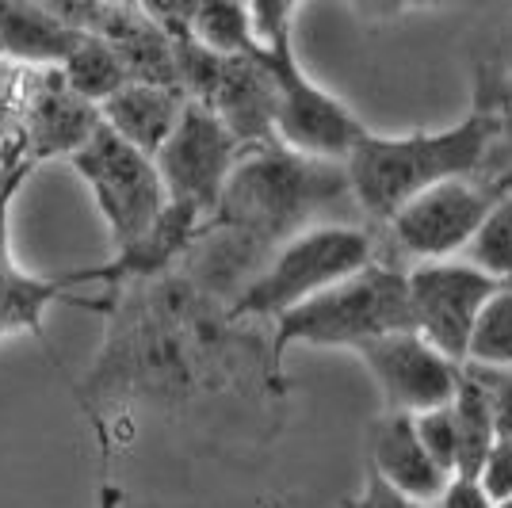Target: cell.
I'll list each match as a JSON object with an SVG mask.
<instances>
[{
	"mask_svg": "<svg viewBox=\"0 0 512 508\" xmlns=\"http://www.w3.org/2000/svg\"><path fill=\"white\" fill-rule=\"evenodd\" d=\"M467 363H486V367H512V279L497 287L490 306L482 310L478 329L470 337Z\"/></svg>",
	"mask_w": 512,
	"mask_h": 508,
	"instance_id": "19",
	"label": "cell"
},
{
	"mask_svg": "<svg viewBox=\"0 0 512 508\" xmlns=\"http://www.w3.org/2000/svg\"><path fill=\"white\" fill-rule=\"evenodd\" d=\"M432 508H497V501L474 474H455L444 486V493L432 501Z\"/></svg>",
	"mask_w": 512,
	"mask_h": 508,
	"instance_id": "26",
	"label": "cell"
},
{
	"mask_svg": "<svg viewBox=\"0 0 512 508\" xmlns=\"http://www.w3.org/2000/svg\"><path fill=\"white\" fill-rule=\"evenodd\" d=\"M505 279L490 276L467 256L451 260H425L409 268V306L413 329L444 348L451 360L467 363L470 337L478 329L482 310L490 306Z\"/></svg>",
	"mask_w": 512,
	"mask_h": 508,
	"instance_id": "8",
	"label": "cell"
},
{
	"mask_svg": "<svg viewBox=\"0 0 512 508\" xmlns=\"http://www.w3.org/2000/svg\"><path fill=\"white\" fill-rule=\"evenodd\" d=\"M188 35L199 46H207L214 54H226V58L260 50L249 0H199L192 23H188Z\"/></svg>",
	"mask_w": 512,
	"mask_h": 508,
	"instance_id": "17",
	"label": "cell"
},
{
	"mask_svg": "<svg viewBox=\"0 0 512 508\" xmlns=\"http://www.w3.org/2000/svg\"><path fill=\"white\" fill-rule=\"evenodd\" d=\"M509 73H512V54H509Z\"/></svg>",
	"mask_w": 512,
	"mask_h": 508,
	"instance_id": "34",
	"label": "cell"
},
{
	"mask_svg": "<svg viewBox=\"0 0 512 508\" xmlns=\"http://www.w3.org/2000/svg\"><path fill=\"white\" fill-rule=\"evenodd\" d=\"M100 123H104V111L88 104L85 96H77L58 65L31 69L16 153L27 165H43V161H58V157L69 161L100 130Z\"/></svg>",
	"mask_w": 512,
	"mask_h": 508,
	"instance_id": "12",
	"label": "cell"
},
{
	"mask_svg": "<svg viewBox=\"0 0 512 508\" xmlns=\"http://www.w3.org/2000/svg\"><path fill=\"white\" fill-rule=\"evenodd\" d=\"M302 0H249L256 20V35H260V46H272L291 39V23H295V12H299Z\"/></svg>",
	"mask_w": 512,
	"mask_h": 508,
	"instance_id": "23",
	"label": "cell"
},
{
	"mask_svg": "<svg viewBox=\"0 0 512 508\" xmlns=\"http://www.w3.org/2000/svg\"><path fill=\"white\" fill-rule=\"evenodd\" d=\"M31 4H39L46 12H54V16H62L65 23H73V27H81V31H96L100 20H104V8L100 0H31Z\"/></svg>",
	"mask_w": 512,
	"mask_h": 508,
	"instance_id": "28",
	"label": "cell"
},
{
	"mask_svg": "<svg viewBox=\"0 0 512 508\" xmlns=\"http://www.w3.org/2000/svg\"><path fill=\"white\" fill-rule=\"evenodd\" d=\"M497 508H512V501H497Z\"/></svg>",
	"mask_w": 512,
	"mask_h": 508,
	"instance_id": "33",
	"label": "cell"
},
{
	"mask_svg": "<svg viewBox=\"0 0 512 508\" xmlns=\"http://www.w3.org/2000/svg\"><path fill=\"white\" fill-rule=\"evenodd\" d=\"M371 470L421 501H436L451 482V474L432 459V451L421 440L417 421L394 409H386L371 428Z\"/></svg>",
	"mask_w": 512,
	"mask_h": 508,
	"instance_id": "14",
	"label": "cell"
},
{
	"mask_svg": "<svg viewBox=\"0 0 512 508\" xmlns=\"http://www.w3.org/2000/svg\"><path fill=\"white\" fill-rule=\"evenodd\" d=\"M92 287L119 291L111 260L92 264V268H77L69 276L27 272L12 253V203L0 211V340L16 337V333H31V337L46 340L43 318L50 306H81V310L107 314L111 298H88L85 291H92Z\"/></svg>",
	"mask_w": 512,
	"mask_h": 508,
	"instance_id": "10",
	"label": "cell"
},
{
	"mask_svg": "<svg viewBox=\"0 0 512 508\" xmlns=\"http://www.w3.org/2000/svg\"><path fill=\"white\" fill-rule=\"evenodd\" d=\"M188 107V92L176 85H150V81H127L100 111L104 123L119 138H127L130 146L161 153V146L172 138V130L180 123Z\"/></svg>",
	"mask_w": 512,
	"mask_h": 508,
	"instance_id": "16",
	"label": "cell"
},
{
	"mask_svg": "<svg viewBox=\"0 0 512 508\" xmlns=\"http://www.w3.org/2000/svg\"><path fill=\"white\" fill-rule=\"evenodd\" d=\"M501 123L490 111H474L444 130L413 134H371L344 161L356 211L390 222L413 195L451 176H474L486 165Z\"/></svg>",
	"mask_w": 512,
	"mask_h": 508,
	"instance_id": "2",
	"label": "cell"
},
{
	"mask_svg": "<svg viewBox=\"0 0 512 508\" xmlns=\"http://www.w3.org/2000/svg\"><path fill=\"white\" fill-rule=\"evenodd\" d=\"M69 165L92 191V203L111 233L115 256L134 249L165 214L169 195H165L157 157L130 146L107 123H100V130L69 157Z\"/></svg>",
	"mask_w": 512,
	"mask_h": 508,
	"instance_id": "5",
	"label": "cell"
},
{
	"mask_svg": "<svg viewBox=\"0 0 512 508\" xmlns=\"http://www.w3.org/2000/svg\"><path fill=\"white\" fill-rule=\"evenodd\" d=\"M333 203H356L341 161H314L268 142L245 149L207 230L276 249L291 233L329 222Z\"/></svg>",
	"mask_w": 512,
	"mask_h": 508,
	"instance_id": "1",
	"label": "cell"
},
{
	"mask_svg": "<svg viewBox=\"0 0 512 508\" xmlns=\"http://www.w3.org/2000/svg\"><path fill=\"white\" fill-rule=\"evenodd\" d=\"M245 142L226 127L207 104L188 100L172 138L157 153V169L165 180V195L176 211L192 214L203 226H211L214 211L222 203V191L234 176L237 161L245 157Z\"/></svg>",
	"mask_w": 512,
	"mask_h": 508,
	"instance_id": "7",
	"label": "cell"
},
{
	"mask_svg": "<svg viewBox=\"0 0 512 508\" xmlns=\"http://www.w3.org/2000/svg\"><path fill=\"white\" fill-rule=\"evenodd\" d=\"M375 264V237L356 222H314L306 230L279 241L260 260L253 276L234 291L226 318L230 321H276L314 295L329 291L333 283L356 276L360 268Z\"/></svg>",
	"mask_w": 512,
	"mask_h": 508,
	"instance_id": "3",
	"label": "cell"
},
{
	"mask_svg": "<svg viewBox=\"0 0 512 508\" xmlns=\"http://www.w3.org/2000/svg\"><path fill=\"white\" fill-rule=\"evenodd\" d=\"M413 421H417V432H421L425 447L432 451V459L455 478L459 466H463V444H459V424H455L451 402L436 405V409H428V413H417Z\"/></svg>",
	"mask_w": 512,
	"mask_h": 508,
	"instance_id": "21",
	"label": "cell"
},
{
	"mask_svg": "<svg viewBox=\"0 0 512 508\" xmlns=\"http://www.w3.org/2000/svg\"><path fill=\"white\" fill-rule=\"evenodd\" d=\"M203 104L249 149L276 142V81H272V69L260 58V50L226 58L211 96Z\"/></svg>",
	"mask_w": 512,
	"mask_h": 508,
	"instance_id": "13",
	"label": "cell"
},
{
	"mask_svg": "<svg viewBox=\"0 0 512 508\" xmlns=\"http://www.w3.org/2000/svg\"><path fill=\"white\" fill-rule=\"evenodd\" d=\"M276 325L272 356L291 344L310 348H360L367 340L413 329V306H409V272L394 264H367L356 276L333 283L329 291L314 295L295 310H287Z\"/></svg>",
	"mask_w": 512,
	"mask_h": 508,
	"instance_id": "4",
	"label": "cell"
},
{
	"mask_svg": "<svg viewBox=\"0 0 512 508\" xmlns=\"http://www.w3.org/2000/svg\"><path fill=\"white\" fill-rule=\"evenodd\" d=\"M360 8H367V12H398V8H406L402 0H356Z\"/></svg>",
	"mask_w": 512,
	"mask_h": 508,
	"instance_id": "30",
	"label": "cell"
},
{
	"mask_svg": "<svg viewBox=\"0 0 512 508\" xmlns=\"http://www.w3.org/2000/svg\"><path fill=\"white\" fill-rule=\"evenodd\" d=\"M467 260L486 268L497 279H512V195H497L482 230L467 245Z\"/></svg>",
	"mask_w": 512,
	"mask_h": 508,
	"instance_id": "20",
	"label": "cell"
},
{
	"mask_svg": "<svg viewBox=\"0 0 512 508\" xmlns=\"http://www.w3.org/2000/svg\"><path fill=\"white\" fill-rule=\"evenodd\" d=\"M352 508H432V501H421V497H413V493H402L398 486H390L386 478H379L375 470H367L360 497H356Z\"/></svg>",
	"mask_w": 512,
	"mask_h": 508,
	"instance_id": "25",
	"label": "cell"
},
{
	"mask_svg": "<svg viewBox=\"0 0 512 508\" xmlns=\"http://www.w3.org/2000/svg\"><path fill=\"white\" fill-rule=\"evenodd\" d=\"M58 69H62V77L69 81V88L96 107H104L130 81L119 50L107 43L104 35H92V31H88L85 39H81V46Z\"/></svg>",
	"mask_w": 512,
	"mask_h": 508,
	"instance_id": "18",
	"label": "cell"
},
{
	"mask_svg": "<svg viewBox=\"0 0 512 508\" xmlns=\"http://www.w3.org/2000/svg\"><path fill=\"white\" fill-rule=\"evenodd\" d=\"M497 195L482 188L474 176H451L428 191L413 195L402 211L386 222L394 245L413 260H451L463 256L474 233L482 230L486 214L493 211Z\"/></svg>",
	"mask_w": 512,
	"mask_h": 508,
	"instance_id": "9",
	"label": "cell"
},
{
	"mask_svg": "<svg viewBox=\"0 0 512 508\" xmlns=\"http://www.w3.org/2000/svg\"><path fill=\"white\" fill-rule=\"evenodd\" d=\"M260 58L272 69V81H276L279 146L302 153V157H314V161H341L344 165L352 157V149L367 138V127L356 119V111L302 69L291 39L260 46Z\"/></svg>",
	"mask_w": 512,
	"mask_h": 508,
	"instance_id": "6",
	"label": "cell"
},
{
	"mask_svg": "<svg viewBox=\"0 0 512 508\" xmlns=\"http://www.w3.org/2000/svg\"><path fill=\"white\" fill-rule=\"evenodd\" d=\"M356 356L379 386L386 409L409 417L448 405L463 382V363L451 360L444 348H436L417 329H398L367 340L356 348Z\"/></svg>",
	"mask_w": 512,
	"mask_h": 508,
	"instance_id": "11",
	"label": "cell"
},
{
	"mask_svg": "<svg viewBox=\"0 0 512 508\" xmlns=\"http://www.w3.org/2000/svg\"><path fill=\"white\" fill-rule=\"evenodd\" d=\"M134 4L176 39V35H188V23H192V12L199 0H134Z\"/></svg>",
	"mask_w": 512,
	"mask_h": 508,
	"instance_id": "27",
	"label": "cell"
},
{
	"mask_svg": "<svg viewBox=\"0 0 512 508\" xmlns=\"http://www.w3.org/2000/svg\"><path fill=\"white\" fill-rule=\"evenodd\" d=\"M88 31L65 23L31 0H0V58L23 69L62 65Z\"/></svg>",
	"mask_w": 512,
	"mask_h": 508,
	"instance_id": "15",
	"label": "cell"
},
{
	"mask_svg": "<svg viewBox=\"0 0 512 508\" xmlns=\"http://www.w3.org/2000/svg\"><path fill=\"white\" fill-rule=\"evenodd\" d=\"M467 371L486 390L497 436H512V367H486V363H467Z\"/></svg>",
	"mask_w": 512,
	"mask_h": 508,
	"instance_id": "22",
	"label": "cell"
},
{
	"mask_svg": "<svg viewBox=\"0 0 512 508\" xmlns=\"http://www.w3.org/2000/svg\"><path fill=\"white\" fill-rule=\"evenodd\" d=\"M100 4H130V0H100Z\"/></svg>",
	"mask_w": 512,
	"mask_h": 508,
	"instance_id": "32",
	"label": "cell"
},
{
	"mask_svg": "<svg viewBox=\"0 0 512 508\" xmlns=\"http://www.w3.org/2000/svg\"><path fill=\"white\" fill-rule=\"evenodd\" d=\"M406 8H444V4H451V0H402Z\"/></svg>",
	"mask_w": 512,
	"mask_h": 508,
	"instance_id": "31",
	"label": "cell"
},
{
	"mask_svg": "<svg viewBox=\"0 0 512 508\" xmlns=\"http://www.w3.org/2000/svg\"><path fill=\"white\" fill-rule=\"evenodd\" d=\"M31 169H35V165H27L20 153L0 157V211H4L8 203H16V195H20V188L27 184Z\"/></svg>",
	"mask_w": 512,
	"mask_h": 508,
	"instance_id": "29",
	"label": "cell"
},
{
	"mask_svg": "<svg viewBox=\"0 0 512 508\" xmlns=\"http://www.w3.org/2000/svg\"><path fill=\"white\" fill-rule=\"evenodd\" d=\"M493 501H512V436H501L497 444L490 447L482 470L474 474Z\"/></svg>",
	"mask_w": 512,
	"mask_h": 508,
	"instance_id": "24",
	"label": "cell"
}]
</instances>
